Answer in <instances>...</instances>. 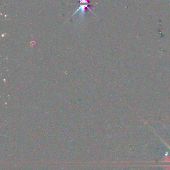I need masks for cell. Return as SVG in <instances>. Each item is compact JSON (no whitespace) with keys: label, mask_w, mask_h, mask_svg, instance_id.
<instances>
[{"label":"cell","mask_w":170,"mask_h":170,"mask_svg":"<svg viewBox=\"0 0 170 170\" xmlns=\"http://www.w3.org/2000/svg\"><path fill=\"white\" fill-rule=\"evenodd\" d=\"M86 9H88L89 10H90L89 8L88 7V4H86V5H81L80 7H79V9H78L76 11H75V13H73V15H75V13H77V12L79 11H80V13H81V15H82V17H83V15H84V12H85V10ZM90 11L92 12L91 10H90ZM92 13H93V12H92Z\"/></svg>","instance_id":"6da1fadb"},{"label":"cell","mask_w":170,"mask_h":170,"mask_svg":"<svg viewBox=\"0 0 170 170\" xmlns=\"http://www.w3.org/2000/svg\"><path fill=\"white\" fill-rule=\"evenodd\" d=\"M169 147L170 148V146H169ZM159 162L170 163V156H167V157H165L164 159H163L162 160L159 161Z\"/></svg>","instance_id":"7a4b0ae2"},{"label":"cell","mask_w":170,"mask_h":170,"mask_svg":"<svg viewBox=\"0 0 170 170\" xmlns=\"http://www.w3.org/2000/svg\"><path fill=\"white\" fill-rule=\"evenodd\" d=\"M161 166L162 167L167 170H170V165H162Z\"/></svg>","instance_id":"3957f363"},{"label":"cell","mask_w":170,"mask_h":170,"mask_svg":"<svg viewBox=\"0 0 170 170\" xmlns=\"http://www.w3.org/2000/svg\"><path fill=\"white\" fill-rule=\"evenodd\" d=\"M80 3H87L88 4V0H79Z\"/></svg>","instance_id":"277c9868"}]
</instances>
